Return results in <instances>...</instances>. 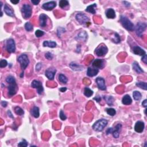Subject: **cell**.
Segmentation results:
<instances>
[{
	"mask_svg": "<svg viewBox=\"0 0 147 147\" xmlns=\"http://www.w3.org/2000/svg\"><path fill=\"white\" fill-rule=\"evenodd\" d=\"M6 82L9 83L8 86V93L10 96H13L17 93V85L14 76L12 75L8 76L6 79Z\"/></svg>",
	"mask_w": 147,
	"mask_h": 147,
	"instance_id": "1",
	"label": "cell"
},
{
	"mask_svg": "<svg viewBox=\"0 0 147 147\" xmlns=\"http://www.w3.org/2000/svg\"><path fill=\"white\" fill-rule=\"evenodd\" d=\"M120 22L124 28L129 31H133L135 30V25L128 17L124 16H121Z\"/></svg>",
	"mask_w": 147,
	"mask_h": 147,
	"instance_id": "2",
	"label": "cell"
},
{
	"mask_svg": "<svg viewBox=\"0 0 147 147\" xmlns=\"http://www.w3.org/2000/svg\"><path fill=\"white\" fill-rule=\"evenodd\" d=\"M108 121L105 119H100L93 124V129L95 131L101 132L106 126Z\"/></svg>",
	"mask_w": 147,
	"mask_h": 147,
	"instance_id": "3",
	"label": "cell"
},
{
	"mask_svg": "<svg viewBox=\"0 0 147 147\" xmlns=\"http://www.w3.org/2000/svg\"><path fill=\"white\" fill-rule=\"evenodd\" d=\"M32 8L29 4H25L22 6L21 13L22 14V17L25 19H29L32 15Z\"/></svg>",
	"mask_w": 147,
	"mask_h": 147,
	"instance_id": "4",
	"label": "cell"
},
{
	"mask_svg": "<svg viewBox=\"0 0 147 147\" xmlns=\"http://www.w3.org/2000/svg\"><path fill=\"white\" fill-rule=\"evenodd\" d=\"M18 62L20 64L21 68L22 70H25L29 64V60L28 56L26 54H22L18 58Z\"/></svg>",
	"mask_w": 147,
	"mask_h": 147,
	"instance_id": "5",
	"label": "cell"
},
{
	"mask_svg": "<svg viewBox=\"0 0 147 147\" xmlns=\"http://www.w3.org/2000/svg\"><path fill=\"white\" fill-rule=\"evenodd\" d=\"M147 24L145 22H138L136 27H135V30L136 35L138 37H142L144 32L147 28Z\"/></svg>",
	"mask_w": 147,
	"mask_h": 147,
	"instance_id": "6",
	"label": "cell"
},
{
	"mask_svg": "<svg viewBox=\"0 0 147 147\" xmlns=\"http://www.w3.org/2000/svg\"><path fill=\"white\" fill-rule=\"evenodd\" d=\"M6 51L9 53H13L16 51L15 42L13 39H9L6 41Z\"/></svg>",
	"mask_w": 147,
	"mask_h": 147,
	"instance_id": "7",
	"label": "cell"
},
{
	"mask_svg": "<svg viewBox=\"0 0 147 147\" xmlns=\"http://www.w3.org/2000/svg\"><path fill=\"white\" fill-rule=\"evenodd\" d=\"M108 52V48L104 44L99 45L95 50V53L98 56H104Z\"/></svg>",
	"mask_w": 147,
	"mask_h": 147,
	"instance_id": "8",
	"label": "cell"
},
{
	"mask_svg": "<svg viewBox=\"0 0 147 147\" xmlns=\"http://www.w3.org/2000/svg\"><path fill=\"white\" fill-rule=\"evenodd\" d=\"M31 87L35 88L37 89V92L39 95H41L44 91V88L42 85V83L41 82L37 81V80H34L32 81L31 83Z\"/></svg>",
	"mask_w": 147,
	"mask_h": 147,
	"instance_id": "9",
	"label": "cell"
},
{
	"mask_svg": "<svg viewBox=\"0 0 147 147\" xmlns=\"http://www.w3.org/2000/svg\"><path fill=\"white\" fill-rule=\"evenodd\" d=\"M75 18L77 21L79 22V24H86L90 21L89 18L86 14H84V13H79L76 14Z\"/></svg>",
	"mask_w": 147,
	"mask_h": 147,
	"instance_id": "10",
	"label": "cell"
},
{
	"mask_svg": "<svg viewBox=\"0 0 147 147\" xmlns=\"http://www.w3.org/2000/svg\"><path fill=\"white\" fill-rule=\"evenodd\" d=\"M56 73V70L53 68H50L47 70L45 72V75L46 77L50 81L53 80L55 75V74Z\"/></svg>",
	"mask_w": 147,
	"mask_h": 147,
	"instance_id": "11",
	"label": "cell"
},
{
	"mask_svg": "<svg viewBox=\"0 0 147 147\" xmlns=\"http://www.w3.org/2000/svg\"><path fill=\"white\" fill-rule=\"evenodd\" d=\"M92 66L97 69H102L105 66V62L103 59H97L93 62Z\"/></svg>",
	"mask_w": 147,
	"mask_h": 147,
	"instance_id": "12",
	"label": "cell"
},
{
	"mask_svg": "<svg viewBox=\"0 0 147 147\" xmlns=\"http://www.w3.org/2000/svg\"><path fill=\"white\" fill-rule=\"evenodd\" d=\"M96 83H97V86L99 89L101 90H106V86L105 85V81L103 78L98 77L95 80Z\"/></svg>",
	"mask_w": 147,
	"mask_h": 147,
	"instance_id": "13",
	"label": "cell"
},
{
	"mask_svg": "<svg viewBox=\"0 0 147 147\" xmlns=\"http://www.w3.org/2000/svg\"><path fill=\"white\" fill-rule=\"evenodd\" d=\"M56 6V3L55 1H50L46 3L43 4L42 5V8L45 10H52V9H54Z\"/></svg>",
	"mask_w": 147,
	"mask_h": 147,
	"instance_id": "14",
	"label": "cell"
},
{
	"mask_svg": "<svg viewBox=\"0 0 147 147\" xmlns=\"http://www.w3.org/2000/svg\"><path fill=\"white\" fill-rule=\"evenodd\" d=\"M122 125L121 124H117L115 127L113 128V131L112 132V135L115 138H118L120 136V133L121 130Z\"/></svg>",
	"mask_w": 147,
	"mask_h": 147,
	"instance_id": "15",
	"label": "cell"
},
{
	"mask_svg": "<svg viewBox=\"0 0 147 147\" xmlns=\"http://www.w3.org/2000/svg\"><path fill=\"white\" fill-rule=\"evenodd\" d=\"M145 125L143 121H137L135 126V131L137 133H142L144 129Z\"/></svg>",
	"mask_w": 147,
	"mask_h": 147,
	"instance_id": "16",
	"label": "cell"
},
{
	"mask_svg": "<svg viewBox=\"0 0 147 147\" xmlns=\"http://www.w3.org/2000/svg\"><path fill=\"white\" fill-rule=\"evenodd\" d=\"M47 20H48V17L45 14H41L39 16V22H40V26L41 27H46Z\"/></svg>",
	"mask_w": 147,
	"mask_h": 147,
	"instance_id": "17",
	"label": "cell"
},
{
	"mask_svg": "<svg viewBox=\"0 0 147 147\" xmlns=\"http://www.w3.org/2000/svg\"><path fill=\"white\" fill-rule=\"evenodd\" d=\"M70 67L72 70L76 71H82L83 68H84V67H83L82 66L78 64V63H75V62H71L70 64Z\"/></svg>",
	"mask_w": 147,
	"mask_h": 147,
	"instance_id": "18",
	"label": "cell"
},
{
	"mask_svg": "<svg viewBox=\"0 0 147 147\" xmlns=\"http://www.w3.org/2000/svg\"><path fill=\"white\" fill-rule=\"evenodd\" d=\"M133 51L135 54L140 55V56H144L146 54V52L145 51L138 46H134L133 48Z\"/></svg>",
	"mask_w": 147,
	"mask_h": 147,
	"instance_id": "19",
	"label": "cell"
},
{
	"mask_svg": "<svg viewBox=\"0 0 147 147\" xmlns=\"http://www.w3.org/2000/svg\"><path fill=\"white\" fill-rule=\"evenodd\" d=\"M98 69H97V68H91L90 67H89L87 68V76H90V77H93V76L97 75L98 73Z\"/></svg>",
	"mask_w": 147,
	"mask_h": 147,
	"instance_id": "20",
	"label": "cell"
},
{
	"mask_svg": "<svg viewBox=\"0 0 147 147\" xmlns=\"http://www.w3.org/2000/svg\"><path fill=\"white\" fill-rule=\"evenodd\" d=\"M4 10L5 13L8 16H10V17H13L14 15L13 10L12 9V8H11L10 6H8V4L5 5Z\"/></svg>",
	"mask_w": 147,
	"mask_h": 147,
	"instance_id": "21",
	"label": "cell"
},
{
	"mask_svg": "<svg viewBox=\"0 0 147 147\" xmlns=\"http://www.w3.org/2000/svg\"><path fill=\"white\" fill-rule=\"evenodd\" d=\"M87 34L86 32H81L78 34L75 39L77 40H82L83 42H86L87 39Z\"/></svg>",
	"mask_w": 147,
	"mask_h": 147,
	"instance_id": "22",
	"label": "cell"
},
{
	"mask_svg": "<svg viewBox=\"0 0 147 147\" xmlns=\"http://www.w3.org/2000/svg\"><path fill=\"white\" fill-rule=\"evenodd\" d=\"M132 102V99L131 98V97H130L129 95H124L123 98H122V103L125 105H130Z\"/></svg>",
	"mask_w": 147,
	"mask_h": 147,
	"instance_id": "23",
	"label": "cell"
},
{
	"mask_svg": "<svg viewBox=\"0 0 147 147\" xmlns=\"http://www.w3.org/2000/svg\"><path fill=\"white\" fill-rule=\"evenodd\" d=\"M106 16L107 18H108V19H113L116 17L115 11H114L113 9H112V8L108 9L106 10Z\"/></svg>",
	"mask_w": 147,
	"mask_h": 147,
	"instance_id": "24",
	"label": "cell"
},
{
	"mask_svg": "<svg viewBox=\"0 0 147 147\" xmlns=\"http://www.w3.org/2000/svg\"><path fill=\"white\" fill-rule=\"evenodd\" d=\"M31 114H32V116H33L36 118H39V117L40 116V111H39V107L34 106L31 111Z\"/></svg>",
	"mask_w": 147,
	"mask_h": 147,
	"instance_id": "25",
	"label": "cell"
},
{
	"mask_svg": "<svg viewBox=\"0 0 147 147\" xmlns=\"http://www.w3.org/2000/svg\"><path fill=\"white\" fill-rule=\"evenodd\" d=\"M133 68L135 71L138 74H142L144 73V71L140 67L139 64L137 62H135L133 63Z\"/></svg>",
	"mask_w": 147,
	"mask_h": 147,
	"instance_id": "26",
	"label": "cell"
},
{
	"mask_svg": "<svg viewBox=\"0 0 147 147\" xmlns=\"http://www.w3.org/2000/svg\"><path fill=\"white\" fill-rule=\"evenodd\" d=\"M44 47H48L50 48H55L56 47V43L53 41H44L43 43Z\"/></svg>",
	"mask_w": 147,
	"mask_h": 147,
	"instance_id": "27",
	"label": "cell"
},
{
	"mask_svg": "<svg viewBox=\"0 0 147 147\" xmlns=\"http://www.w3.org/2000/svg\"><path fill=\"white\" fill-rule=\"evenodd\" d=\"M95 7H97V5H96L95 4L90 5V6H87V8H86V11L87 12L90 13L95 14L96 11H95V10L94 9V8Z\"/></svg>",
	"mask_w": 147,
	"mask_h": 147,
	"instance_id": "28",
	"label": "cell"
},
{
	"mask_svg": "<svg viewBox=\"0 0 147 147\" xmlns=\"http://www.w3.org/2000/svg\"><path fill=\"white\" fill-rule=\"evenodd\" d=\"M104 99L109 106L113 105L114 102V98L112 96H104Z\"/></svg>",
	"mask_w": 147,
	"mask_h": 147,
	"instance_id": "29",
	"label": "cell"
},
{
	"mask_svg": "<svg viewBox=\"0 0 147 147\" xmlns=\"http://www.w3.org/2000/svg\"><path fill=\"white\" fill-rule=\"evenodd\" d=\"M58 78H59V81L62 83H64V84H66V83H67L68 79L64 75L62 74H60L59 75Z\"/></svg>",
	"mask_w": 147,
	"mask_h": 147,
	"instance_id": "30",
	"label": "cell"
},
{
	"mask_svg": "<svg viewBox=\"0 0 147 147\" xmlns=\"http://www.w3.org/2000/svg\"><path fill=\"white\" fill-rule=\"evenodd\" d=\"M84 94L86 97H90L93 95V91L89 87H85L84 89Z\"/></svg>",
	"mask_w": 147,
	"mask_h": 147,
	"instance_id": "31",
	"label": "cell"
},
{
	"mask_svg": "<svg viewBox=\"0 0 147 147\" xmlns=\"http://www.w3.org/2000/svg\"><path fill=\"white\" fill-rule=\"evenodd\" d=\"M133 98L135 99V100L136 101H139L140 99L141 98V94L138 91H133Z\"/></svg>",
	"mask_w": 147,
	"mask_h": 147,
	"instance_id": "32",
	"label": "cell"
},
{
	"mask_svg": "<svg viewBox=\"0 0 147 147\" xmlns=\"http://www.w3.org/2000/svg\"><path fill=\"white\" fill-rule=\"evenodd\" d=\"M136 86L137 87L141 88V89L147 90V84L146 82H140L136 83Z\"/></svg>",
	"mask_w": 147,
	"mask_h": 147,
	"instance_id": "33",
	"label": "cell"
},
{
	"mask_svg": "<svg viewBox=\"0 0 147 147\" xmlns=\"http://www.w3.org/2000/svg\"><path fill=\"white\" fill-rule=\"evenodd\" d=\"M14 112L19 116H22L24 114V111L23 110V109L19 106L15 107V108H14Z\"/></svg>",
	"mask_w": 147,
	"mask_h": 147,
	"instance_id": "34",
	"label": "cell"
},
{
	"mask_svg": "<svg viewBox=\"0 0 147 147\" xmlns=\"http://www.w3.org/2000/svg\"><path fill=\"white\" fill-rule=\"evenodd\" d=\"M112 42H113V43H114L118 44L119 43H120V42H121V39H120V35H119L117 33H115V34H114V38H113L112 39Z\"/></svg>",
	"mask_w": 147,
	"mask_h": 147,
	"instance_id": "35",
	"label": "cell"
},
{
	"mask_svg": "<svg viewBox=\"0 0 147 147\" xmlns=\"http://www.w3.org/2000/svg\"><path fill=\"white\" fill-rule=\"evenodd\" d=\"M106 112L109 116H114L116 114V111L113 108H107L106 109Z\"/></svg>",
	"mask_w": 147,
	"mask_h": 147,
	"instance_id": "36",
	"label": "cell"
},
{
	"mask_svg": "<svg viewBox=\"0 0 147 147\" xmlns=\"http://www.w3.org/2000/svg\"><path fill=\"white\" fill-rule=\"evenodd\" d=\"M69 5V2L67 0H61L59 2V6L61 8H64Z\"/></svg>",
	"mask_w": 147,
	"mask_h": 147,
	"instance_id": "37",
	"label": "cell"
},
{
	"mask_svg": "<svg viewBox=\"0 0 147 147\" xmlns=\"http://www.w3.org/2000/svg\"><path fill=\"white\" fill-rule=\"evenodd\" d=\"M24 27H25V29H26V31H28V32L33 30V25L29 22H26Z\"/></svg>",
	"mask_w": 147,
	"mask_h": 147,
	"instance_id": "38",
	"label": "cell"
},
{
	"mask_svg": "<svg viewBox=\"0 0 147 147\" xmlns=\"http://www.w3.org/2000/svg\"><path fill=\"white\" fill-rule=\"evenodd\" d=\"M18 146L21 147H26L28 146V142L25 140H22L21 141H20L18 144Z\"/></svg>",
	"mask_w": 147,
	"mask_h": 147,
	"instance_id": "39",
	"label": "cell"
},
{
	"mask_svg": "<svg viewBox=\"0 0 147 147\" xmlns=\"http://www.w3.org/2000/svg\"><path fill=\"white\" fill-rule=\"evenodd\" d=\"M44 35V32L41 30H37L35 32V35L37 37H42Z\"/></svg>",
	"mask_w": 147,
	"mask_h": 147,
	"instance_id": "40",
	"label": "cell"
},
{
	"mask_svg": "<svg viewBox=\"0 0 147 147\" xmlns=\"http://www.w3.org/2000/svg\"><path fill=\"white\" fill-rule=\"evenodd\" d=\"M7 65H8V62L6 60H4V59L1 60V62H0V67L4 68L7 66Z\"/></svg>",
	"mask_w": 147,
	"mask_h": 147,
	"instance_id": "41",
	"label": "cell"
},
{
	"mask_svg": "<svg viewBox=\"0 0 147 147\" xmlns=\"http://www.w3.org/2000/svg\"><path fill=\"white\" fill-rule=\"evenodd\" d=\"M59 117H60V118L62 120H63V121L66 120V119H67L66 116L65 115V114L64 113V112H63V110H60V113H59Z\"/></svg>",
	"mask_w": 147,
	"mask_h": 147,
	"instance_id": "42",
	"label": "cell"
},
{
	"mask_svg": "<svg viewBox=\"0 0 147 147\" xmlns=\"http://www.w3.org/2000/svg\"><path fill=\"white\" fill-rule=\"evenodd\" d=\"M45 58L47 59L48 60H52V59H53V55H52V53L48 52H47V53L45 54Z\"/></svg>",
	"mask_w": 147,
	"mask_h": 147,
	"instance_id": "43",
	"label": "cell"
},
{
	"mask_svg": "<svg viewBox=\"0 0 147 147\" xmlns=\"http://www.w3.org/2000/svg\"><path fill=\"white\" fill-rule=\"evenodd\" d=\"M42 64L41 63H37V64H36V70L37 71H40L41 68H42Z\"/></svg>",
	"mask_w": 147,
	"mask_h": 147,
	"instance_id": "44",
	"label": "cell"
},
{
	"mask_svg": "<svg viewBox=\"0 0 147 147\" xmlns=\"http://www.w3.org/2000/svg\"><path fill=\"white\" fill-rule=\"evenodd\" d=\"M113 131V128H109L106 130V133L107 135H109V134L112 133Z\"/></svg>",
	"mask_w": 147,
	"mask_h": 147,
	"instance_id": "45",
	"label": "cell"
},
{
	"mask_svg": "<svg viewBox=\"0 0 147 147\" xmlns=\"http://www.w3.org/2000/svg\"><path fill=\"white\" fill-rule=\"evenodd\" d=\"M142 60H143V62L144 63H145V64H147V55L145 54L143 56V58H142Z\"/></svg>",
	"mask_w": 147,
	"mask_h": 147,
	"instance_id": "46",
	"label": "cell"
},
{
	"mask_svg": "<svg viewBox=\"0 0 147 147\" xmlns=\"http://www.w3.org/2000/svg\"><path fill=\"white\" fill-rule=\"evenodd\" d=\"M31 2L35 5H38L40 3V1L39 0H38V1H37V0H32Z\"/></svg>",
	"mask_w": 147,
	"mask_h": 147,
	"instance_id": "47",
	"label": "cell"
},
{
	"mask_svg": "<svg viewBox=\"0 0 147 147\" xmlns=\"http://www.w3.org/2000/svg\"><path fill=\"white\" fill-rule=\"evenodd\" d=\"M1 104V105L2 106V107H6L8 105V102H6V101H2Z\"/></svg>",
	"mask_w": 147,
	"mask_h": 147,
	"instance_id": "48",
	"label": "cell"
},
{
	"mask_svg": "<svg viewBox=\"0 0 147 147\" xmlns=\"http://www.w3.org/2000/svg\"><path fill=\"white\" fill-rule=\"evenodd\" d=\"M142 105H143V107L146 108L147 107V99H145V100L143 101V103H142Z\"/></svg>",
	"mask_w": 147,
	"mask_h": 147,
	"instance_id": "49",
	"label": "cell"
},
{
	"mask_svg": "<svg viewBox=\"0 0 147 147\" xmlns=\"http://www.w3.org/2000/svg\"><path fill=\"white\" fill-rule=\"evenodd\" d=\"M94 100H95L96 101H97V102H99L101 100V98L99 97V96H98V97H95L94 98Z\"/></svg>",
	"mask_w": 147,
	"mask_h": 147,
	"instance_id": "50",
	"label": "cell"
},
{
	"mask_svg": "<svg viewBox=\"0 0 147 147\" xmlns=\"http://www.w3.org/2000/svg\"><path fill=\"white\" fill-rule=\"evenodd\" d=\"M123 4H124V5L125 6H127V7H128V6H130V3L127 2V1H123Z\"/></svg>",
	"mask_w": 147,
	"mask_h": 147,
	"instance_id": "51",
	"label": "cell"
},
{
	"mask_svg": "<svg viewBox=\"0 0 147 147\" xmlns=\"http://www.w3.org/2000/svg\"><path fill=\"white\" fill-rule=\"evenodd\" d=\"M66 90H67V88L66 87H62V88H60V91L62 93L65 92V91H66Z\"/></svg>",
	"mask_w": 147,
	"mask_h": 147,
	"instance_id": "52",
	"label": "cell"
},
{
	"mask_svg": "<svg viewBox=\"0 0 147 147\" xmlns=\"http://www.w3.org/2000/svg\"><path fill=\"white\" fill-rule=\"evenodd\" d=\"M8 116H9V117H11V118H14L13 116H12V114L11 113L10 111H9V110L8 111Z\"/></svg>",
	"mask_w": 147,
	"mask_h": 147,
	"instance_id": "53",
	"label": "cell"
},
{
	"mask_svg": "<svg viewBox=\"0 0 147 147\" xmlns=\"http://www.w3.org/2000/svg\"><path fill=\"white\" fill-rule=\"evenodd\" d=\"M10 2L12 3V4H17L18 3H19V2H20V1L19 0H17V1H10Z\"/></svg>",
	"mask_w": 147,
	"mask_h": 147,
	"instance_id": "54",
	"label": "cell"
},
{
	"mask_svg": "<svg viewBox=\"0 0 147 147\" xmlns=\"http://www.w3.org/2000/svg\"><path fill=\"white\" fill-rule=\"evenodd\" d=\"M23 76H24V73H21V75H20L21 78H22Z\"/></svg>",
	"mask_w": 147,
	"mask_h": 147,
	"instance_id": "55",
	"label": "cell"
},
{
	"mask_svg": "<svg viewBox=\"0 0 147 147\" xmlns=\"http://www.w3.org/2000/svg\"><path fill=\"white\" fill-rule=\"evenodd\" d=\"M147 142H145V145H144V147H147Z\"/></svg>",
	"mask_w": 147,
	"mask_h": 147,
	"instance_id": "56",
	"label": "cell"
},
{
	"mask_svg": "<svg viewBox=\"0 0 147 147\" xmlns=\"http://www.w3.org/2000/svg\"><path fill=\"white\" fill-rule=\"evenodd\" d=\"M146 112H147V109H145V115H147Z\"/></svg>",
	"mask_w": 147,
	"mask_h": 147,
	"instance_id": "57",
	"label": "cell"
}]
</instances>
